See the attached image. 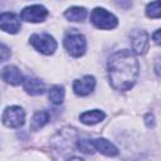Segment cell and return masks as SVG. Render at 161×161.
<instances>
[{
	"label": "cell",
	"instance_id": "cell-1",
	"mask_svg": "<svg viewBox=\"0 0 161 161\" xmlns=\"http://www.w3.org/2000/svg\"><path fill=\"white\" fill-rule=\"evenodd\" d=\"M138 75V62L132 50H118L108 60V78L117 91H128Z\"/></svg>",
	"mask_w": 161,
	"mask_h": 161
},
{
	"label": "cell",
	"instance_id": "cell-2",
	"mask_svg": "<svg viewBox=\"0 0 161 161\" xmlns=\"http://www.w3.org/2000/svg\"><path fill=\"white\" fill-rule=\"evenodd\" d=\"M91 21L98 29H113L117 26V18L103 8H96L92 10Z\"/></svg>",
	"mask_w": 161,
	"mask_h": 161
},
{
	"label": "cell",
	"instance_id": "cell-3",
	"mask_svg": "<svg viewBox=\"0 0 161 161\" xmlns=\"http://www.w3.org/2000/svg\"><path fill=\"white\" fill-rule=\"evenodd\" d=\"M30 44L45 55L53 54L57 49V42L49 34H33L30 36Z\"/></svg>",
	"mask_w": 161,
	"mask_h": 161
},
{
	"label": "cell",
	"instance_id": "cell-4",
	"mask_svg": "<svg viewBox=\"0 0 161 161\" xmlns=\"http://www.w3.org/2000/svg\"><path fill=\"white\" fill-rule=\"evenodd\" d=\"M64 47L73 57H80L86 52V39L79 33L68 34L64 38Z\"/></svg>",
	"mask_w": 161,
	"mask_h": 161
},
{
	"label": "cell",
	"instance_id": "cell-5",
	"mask_svg": "<svg viewBox=\"0 0 161 161\" xmlns=\"http://www.w3.org/2000/svg\"><path fill=\"white\" fill-rule=\"evenodd\" d=\"M25 122V112L23 111L21 107L18 106H13V107H8L4 111L3 114V123L6 127H11V128H18L20 126H23Z\"/></svg>",
	"mask_w": 161,
	"mask_h": 161
},
{
	"label": "cell",
	"instance_id": "cell-6",
	"mask_svg": "<svg viewBox=\"0 0 161 161\" xmlns=\"http://www.w3.org/2000/svg\"><path fill=\"white\" fill-rule=\"evenodd\" d=\"M48 15V10L43 5H31L21 11V20L28 23H40Z\"/></svg>",
	"mask_w": 161,
	"mask_h": 161
},
{
	"label": "cell",
	"instance_id": "cell-7",
	"mask_svg": "<svg viewBox=\"0 0 161 161\" xmlns=\"http://www.w3.org/2000/svg\"><path fill=\"white\" fill-rule=\"evenodd\" d=\"M131 45L135 53L145 54L148 49V34L145 30H135L131 34Z\"/></svg>",
	"mask_w": 161,
	"mask_h": 161
},
{
	"label": "cell",
	"instance_id": "cell-8",
	"mask_svg": "<svg viewBox=\"0 0 161 161\" xmlns=\"http://www.w3.org/2000/svg\"><path fill=\"white\" fill-rule=\"evenodd\" d=\"M0 28L4 31L15 34L20 29V20L14 13H3L0 16Z\"/></svg>",
	"mask_w": 161,
	"mask_h": 161
},
{
	"label": "cell",
	"instance_id": "cell-9",
	"mask_svg": "<svg viewBox=\"0 0 161 161\" xmlns=\"http://www.w3.org/2000/svg\"><path fill=\"white\" fill-rule=\"evenodd\" d=\"M96 86V80L92 75H84L80 79L74 80L73 83V91L78 96H87L89 94Z\"/></svg>",
	"mask_w": 161,
	"mask_h": 161
},
{
	"label": "cell",
	"instance_id": "cell-10",
	"mask_svg": "<svg viewBox=\"0 0 161 161\" xmlns=\"http://www.w3.org/2000/svg\"><path fill=\"white\" fill-rule=\"evenodd\" d=\"M1 77H3V79L6 83H10L13 86H18V84H20V83L24 82L21 72L16 67H14V65L5 67L3 69V72H1Z\"/></svg>",
	"mask_w": 161,
	"mask_h": 161
},
{
	"label": "cell",
	"instance_id": "cell-11",
	"mask_svg": "<svg viewBox=\"0 0 161 161\" xmlns=\"http://www.w3.org/2000/svg\"><path fill=\"white\" fill-rule=\"evenodd\" d=\"M23 84H24V89L29 94H31V96L43 94L44 91H45V84L40 79H38V78H30V77H28V78L24 79Z\"/></svg>",
	"mask_w": 161,
	"mask_h": 161
},
{
	"label": "cell",
	"instance_id": "cell-12",
	"mask_svg": "<svg viewBox=\"0 0 161 161\" xmlns=\"http://www.w3.org/2000/svg\"><path fill=\"white\" fill-rule=\"evenodd\" d=\"M93 145H94V148L97 151H99L103 155H107V156H114L118 153V150L117 147L111 143L109 141H107L106 138H97V140H93Z\"/></svg>",
	"mask_w": 161,
	"mask_h": 161
},
{
	"label": "cell",
	"instance_id": "cell-13",
	"mask_svg": "<svg viewBox=\"0 0 161 161\" xmlns=\"http://www.w3.org/2000/svg\"><path fill=\"white\" fill-rule=\"evenodd\" d=\"M106 117V114L99 111V109H93V111H88L84 112L79 116L80 122H83L84 125H96L98 122H101L103 118Z\"/></svg>",
	"mask_w": 161,
	"mask_h": 161
},
{
	"label": "cell",
	"instance_id": "cell-14",
	"mask_svg": "<svg viewBox=\"0 0 161 161\" xmlns=\"http://www.w3.org/2000/svg\"><path fill=\"white\" fill-rule=\"evenodd\" d=\"M49 121V113L47 111H39L36 112L30 122V130L31 131H36L39 128H42L43 126H45Z\"/></svg>",
	"mask_w": 161,
	"mask_h": 161
},
{
	"label": "cell",
	"instance_id": "cell-15",
	"mask_svg": "<svg viewBox=\"0 0 161 161\" xmlns=\"http://www.w3.org/2000/svg\"><path fill=\"white\" fill-rule=\"evenodd\" d=\"M64 16L70 21H83L87 16V10L80 6H73L64 13Z\"/></svg>",
	"mask_w": 161,
	"mask_h": 161
},
{
	"label": "cell",
	"instance_id": "cell-16",
	"mask_svg": "<svg viewBox=\"0 0 161 161\" xmlns=\"http://www.w3.org/2000/svg\"><path fill=\"white\" fill-rule=\"evenodd\" d=\"M146 15L152 19L161 18V0H155L146 6Z\"/></svg>",
	"mask_w": 161,
	"mask_h": 161
},
{
	"label": "cell",
	"instance_id": "cell-17",
	"mask_svg": "<svg viewBox=\"0 0 161 161\" xmlns=\"http://www.w3.org/2000/svg\"><path fill=\"white\" fill-rule=\"evenodd\" d=\"M49 99L54 104H60L64 99V89L60 86H54L49 91Z\"/></svg>",
	"mask_w": 161,
	"mask_h": 161
},
{
	"label": "cell",
	"instance_id": "cell-18",
	"mask_svg": "<svg viewBox=\"0 0 161 161\" xmlns=\"http://www.w3.org/2000/svg\"><path fill=\"white\" fill-rule=\"evenodd\" d=\"M77 147L83 151L84 153H92L96 148H94V145H93V141L91 140H79L77 142Z\"/></svg>",
	"mask_w": 161,
	"mask_h": 161
},
{
	"label": "cell",
	"instance_id": "cell-19",
	"mask_svg": "<svg viewBox=\"0 0 161 161\" xmlns=\"http://www.w3.org/2000/svg\"><path fill=\"white\" fill-rule=\"evenodd\" d=\"M152 39L155 40V43H156V44L161 45V29H158L157 31H155V33H153Z\"/></svg>",
	"mask_w": 161,
	"mask_h": 161
},
{
	"label": "cell",
	"instance_id": "cell-20",
	"mask_svg": "<svg viewBox=\"0 0 161 161\" xmlns=\"http://www.w3.org/2000/svg\"><path fill=\"white\" fill-rule=\"evenodd\" d=\"M145 119H146V125H147L148 127H151V126H153V123H155V122H153V116H152L151 113H148V114H146V118H145Z\"/></svg>",
	"mask_w": 161,
	"mask_h": 161
},
{
	"label": "cell",
	"instance_id": "cell-21",
	"mask_svg": "<svg viewBox=\"0 0 161 161\" xmlns=\"http://www.w3.org/2000/svg\"><path fill=\"white\" fill-rule=\"evenodd\" d=\"M6 54H8V48L3 44V45H1V62H5V59H6Z\"/></svg>",
	"mask_w": 161,
	"mask_h": 161
},
{
	"label": "cell",
	"instance_id": "cell-22",
	"mask_svg": "<svg viewBox=\"0 0 161 161\" xmlns=\"http://www.w3.org/2000/svg\"><path fill=\"white\" fill-rule=\"evenodd\" d=\"M155 69H156V73H157L158 75H161V58L156 62V67H155Z\"/></svg>",
	"mask_w": 161,
	"mask_h": 161
}]
</instances>
